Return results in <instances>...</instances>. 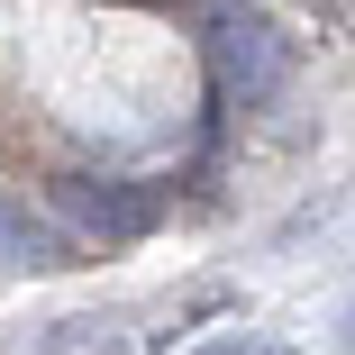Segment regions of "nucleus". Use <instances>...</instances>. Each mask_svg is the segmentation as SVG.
<instances>
[{
	"label": "nucleus",
	"instance_id": "nucleus-2",
	"mask_svg": "<svg viewBox=\"0 0 355 355\" xmlns=\"http://www.w3.org/2000/svg\"><path fill=\"white\" fill-rule=\"evenodd\" d=\"M55 209H64L83 237L128 246V237H146V228L164 219V191H155V182H119V173H55Z\"/></svg>",
	"mask_w": 355,
	"mask_h": 355
},
{
	"label": "nucleus",
	"instance_id": "nucleus-6",
	"mask_svg": "<svg viewBox=\"0 0 355 355\" xmlns=\"http://www.w3.org/2000/svg\"><path fill=\"white\" fill-rule=\"evenodd\" d=\"M346 337H355V310H346Z\"/></svg>",
	"mask_w": 355,
	"mask_h": 355
},
{
	"label": "nucleus",
	"instance_id": "nucleus-4",
	"mask_svg": "<svg viewBox=\"0 0 355 355\" xmlns=\"http://www.w3.org/2000/svg\"><path fill=\"white\" fill-rule=\"evenodd\" d=\"M37 355H128V346L110 337V319H64V328L37 337Z\"/></svg>",
	"mask_w": 355,
	"mask_h": 355
},
{
	"label": "nucleus",
	"instance_id": "nucleus-5",
	"mask_svg": "<svg viewBox=\"0 0 355 355\" xmlns=\"http://www.w3.org/2000/svg\"><path fill=\"white\" fill-rule=\"evenodd\" d=\"M191 355H292V346H273V337H219V346H191Z\"/></svg>",
	"mask_w": 355,
	"mask_h": 355
},
{
	"label": "nucleus",
	"instance_id": "nucleus-1",
	"mask_svg": "<svg viewBox=\"0 0 355 355\" xmlns=\"http://www.w3.org/2000/svg\"><path fill=\"white\" fill-rule=\"evenodd\" d=\"M209 73H219V101L237 110H273L282 83H292V37L255 10H219L209 19Z\"/></svg>",
	"mask_w": 355,
	"mask_h": 355
},
{
	"label": "nucleus",
	"instance_id": "nucleus-3",
	"mask_svg": "<svg viewBox=\"0 0 355 355\" xmlns=\"http://www.w3.org/2000/svg\"><path fill=\"white\" fill-rule=\"evenodd\" d=\"M0 264H10V273H46V264H64V228L37 219L28 200H0Z\"/></svg>",
	"mask_w": 355,
	"mask_h": 355
}]
</instances>
